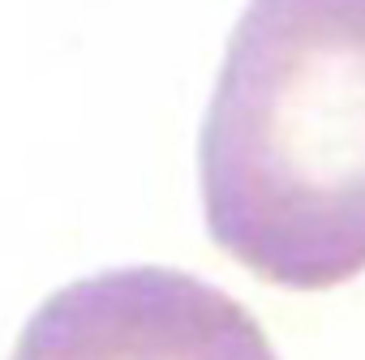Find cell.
I'll return each mask as SVG.
<instances>
[{"label":"cell","mask_w":365,"mask_h":360,"mask_svg":"<svg viewBox=\"0 0 365 360\" xmlns=\"http://www.w3.org/2000/svg\"><path fill=\"white\" fill-rule=\"evenodd\" d=\"M207 228L254 275L365 270V0H250L198 150Z\"/></svg>","instance_id":"6da1fadb"},{"label":"cell","mask_w":365,"mask_h":360,"mask_svg":"<svg viewBox=\"0 0 365 360\" xmlns=\"http://www.w3.org/2000/svg\"><path fill=\"white\" fill-rule=\"evenodd\" d=\"M14 360H275L262 326L220 287L125 266L61 287L26 322Z\"/></svg>","instance_id":"7a4b0ae2"}]
</instances>
